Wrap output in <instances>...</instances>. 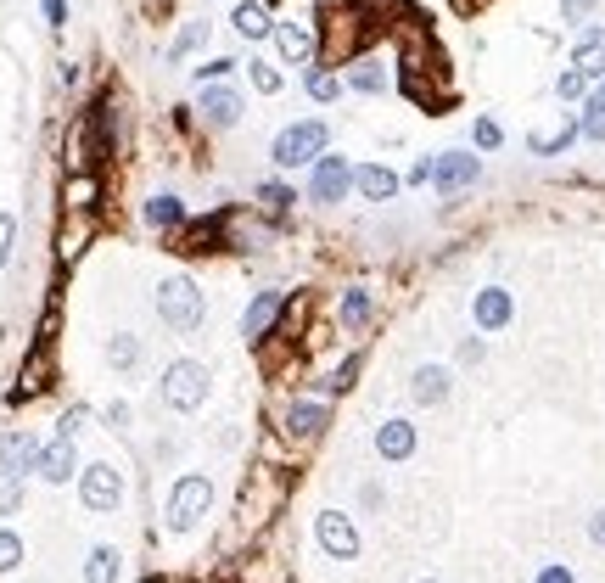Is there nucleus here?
Segmentation results:
<instances>
[{"mask_svg":"<svg viewBox=\"0 0 605 583\" xmlns=\"http://www.w3.org/2000/svg\"><path fill=\"white\" fill-rule=\"evenodd\" d=\"M589 544H600V550H605V505L589 516Z\"/></svg>","mask_w":605,"mask_h":583,"instance_id":"nucleus-47","label":"nucleus"},{"mask_svg":"<svg viewBox=\"0 0 605 583\" xmlns=\"http://www.w3.org/2000/svg\"><path fill=\"white\" fill-rule=\"evenodd\" d=\"M538 583H577V578H572L566 561H544V567H538Z\"/></svg>","mask_w":605,"mask_h":583,"instance_id":"nucleus-43","label":"nucleus"},{"mask_svg":"<svg viewBox=\"0 0 605 583\" xmlns=\"http://www.w3.org/2000/svg\"><path fill=\"white\" fill-rule=\"evenodd\" d=\"M589 12H594V0H561V17H566V23H583ZM583 29H589V23H583Z\"/></svg>","mask_w":605,"mask_h":583,"instance_id":"nucleus-44","label":"nucleus"},{"mask_svg":"<svg viewBox=\"0 0 605 583\" xmlns=\"http://www.w3.org/2000/svg\"><path fill=\"white\" fill-rule=\"evenodd\" d=\"M202 45H208V23H202V17L180 23V34L169 40V68H180V62L191 57V51H202Z\"/></svg>","mask_w":605,"mask_h":583,"instance_id":"nucleus-28","label":"nucleus"},{"mask_svg":"<svg viewBox=\"0 0 605 583\" xmlns=\"http://www.w3.org/2000/svg\"><path fill=\"white\" fill-rule=\"evenodd\" d=\"M34 471H40L45 483H57V488L68 483L73 471H79V449H73V438H62V432H57L51 443H40V460H34Z\"/></svg>","mask_w":605,"mask_h":583,"instance_id":"nucleus-17","label":"nucleus"},{"mask_svg":"<svg viewBox=\"0 0 605 583\" xmlns=\"http://www.w3.org/2000/svg\"><path fill=\"white\" fill-rule=\"evenodd\" d=\"M572 68L583 73V79H594V85L605 79V29H600V23L577 29V40H572Z\"/></svg>","mask_w":605,"mask_h":583,"instance_id":"nucleus-19","label":"nucleus"},{"mask_svg":"<svg viewBox=\"0 0 605 583\" xmlns=\"http://www.w3.org/2000/svg\"><path fill=\"white\" fill-rule=\"evenodd\" d=\"M34 460H40V438H34V432H23V427L0 432V471H12V477H29Z\"/></svg>","mask_w":605,"mask_h":583,"instance_id":"nucleus-18","label":"nucleus"},{"mask_svg":"<svg viewBox=\"0 0 605 583\" xmlns=\"http://www.w3.org/2000/svg\"><path fill=\"white\" fill-rule=\"evenodd\" d=\"M292 202H297V191H292L286 180H258V208H264L269 219L292 214Z\"/></svg>","mask_w":605,"mask_h":583,"instance_id":"nucleus-29","label":"nucleus"},{"mask_svg":"<svg viewBox=\"0 0 605 583\" xmlns=\"http://www.w3.org/2000/svg\"><path fill=\"white\" fill-rule=\"evenodd\" d=\"M577 135L594 146H605V79L583 96V113H577Z\"/></svg>","mask_w":605,"mask_h":583,"instance_id":"nucleus-26","label":"nucleus"},{"mask_svg":"<svg viewBox=\"0 0 605 583\" xmlns=\"http://www.w3.org/2000/svg\"><path fill=\"white\" fill-rule=\"evenodd\" d=\"M303 191H309L314 208H337V202H348V191H353V163H348V157H337V152H325L320 163L309 169Z\"/></svg>","mask_w":605,"mask_h":583,"instance_id":"nucleus-5","label":"nucleus"},{"mask_svg":"<svg viewBox=\"0 0 605 583\" xmlns=\"http://www.w3.org/2000/svg\"><path fill=\"white\" fill-rule=\"evenodd\" d=\"M353 191L365 202H393L398 191H404V180H398L387 163H359V169H353Z\"/></svg>","mask_w":605,"mask_h":583,"instance_id":"nucleus-21","label":"nucleus"},{"mask_svg":"<svg viewBox=\"0 0 605 583\" xmlns=\"http://www.w3.org/2000/svg\"><path fill=\"white\" fill-rule=\"evenodd\" d=\"M471 141H477V152H499V146H505V129L493 124V118H477V124H471Z\"/></svg>","mask_w":605,"mask_h":583,"instance_id":"nucleus-35","label":"nucleus"},{"mask_svg":"<svg viewBox=\"0 0 605 583\" xmlns=\"http://www.w3.org/2000/svg\"><path fill=\"white\" fill-rule=\"evenodd\" d=\"M101 421H107V427H113V432H124L129 421H135V410H129L124 399H113V404H107V410H101Z\"/></svg>","mask_w":605,"mask_h":583,"instance_id":"nucleus-42","label":"nucleus"},{"mask_svg":"<svg viewBox=\"0 0 605 583\" xmlns=\"http://www.w3.org/2000/svg\"><path fill=\"white\" fill-rule=\"evenodd\" d=\"M230 29H236L241 40H269V34H275V17H269L264 0H241L236 17H230Z\"/></svg>","mask_w":605,"mask_h":583,"instance_id":"nucleus-23","label":"nucleus"},{"mask_svg":"<svg viewBox=\"0 0 605 583\" xmlns=\"http://www.w3.org/2000/svg\"><path fill=\"white\" fill-rule=\"evenodd\" d=\"M79 505H85V511H96V516L118 511V505H124V471L107 466V460L85 466V471H79Z\"/></svg>","mask_w":605,"mask_h":583,"instance_id":"nucleus-6","label":"nucleus"},{"mask_svg":"<svg viewBox=\"0 0 605 583\" xmlns=\"http://www.w3.org/2000/svg\"><path fill=\"white\" fill-rule=\"evenodd\" d=\"M454 393V370L437 365V359H426V365L409 370V399L421 404V410H437V404H449Z\"/></svg>","mask_w":605,"mask_h":583,"instance_id":"nucleus-11","label":"nucleus"},{"mask_svg":"<svg viewBox=\"0 0 605 583\" xmlns=\"http://www.w3.org/2000/svg\"><path fill=\"white\" fill-rule=\"evenodd\" d=\"M17 567H23V539L12 527H0V572H17Z\"/></svg>","mask_w":605,"mask_h":583,"instance_id":"nucleus-36","label":"nucleus"},{"mask_svg":"<svg viewBox=\"0 0 605 583\" xmlns=\"http://www.w3.org/2000/svg\"><path fill=\"white\" fill-rule=\"evenodd\" d=\"M85 427H90V410L85 404H68V410H62V438H79Z\"/></svg>","mask_w":605,"mask_h":583,"instance_id":"nucleus-39","label":"nucleus"},{"mask_svg":"<svg viewBox=\"0 0 605 583\" xmlns=\"http://www.w3.org/2000/svg\"><path fill=\"white\" fill-rule=\"evenodd\" d=\"M23 511V477L0 471V516H17Z\"/></svg>","mask_w":605,"mask_h":583,"instance_id":"nucleus-33","label":"nucleus"},{"mask_svg":"<svg viewBox=\"0 0 605 583\" xmlns=\"http://www.w3.org/2000/svg\"><path fill=\"white\" fill-rule=\"evenodd\" d=\"M247 79H253L258 96H275V90H281V68H275V62H264V57L247 62Z\"/></svg>","mask_w":605,"mask_h":583,"instance_id":"nucleus-31","label":"nucleus"},{"mask_svg":"<svg viewBox=\"0 0 605 583\" xmlns=\"http://www.w3.org/2000/svg\"><path fill=\"white\" fill-rule=\"evenodd\" d=\"M230 68H236L230 57H202L197 68H191V79H197V85H219V79H230Z\"/></svg>","mask_w":605,"mask_h":583,"instance_id":"nucleus-34","label":"nucleus"},{"mask_svg":"<svg viewBox=\"0 0 605 583\" xmlns=\"http://www.w3.org/2000/svg\"><path fill=\"white\" fill-rule=\"evenodd\" d=\"M68 202H73V208H96V180H90V174H85V180H73Z\"/></svg>","mask_w":605,"mask_h":583,"instance_id":"nucleus-41","label":"nucleus"},{"mask_svg":"<svg viewBox=\"0 0 605 583\" xmlns=\"http://www.w3.org/2000/svg\"><path fill=\"white\" fill-rule=\"evenodd\" d=\"M118 572H124L118 550L113 544H96V550L85 555V567H79V583H118Z\"/></svg>","mask_w":605,"mask_h":583,"instance_id":"nucleus-27","label":"nucleus"},{"mask_svg":"<svg viewBox=\"0 0 605 583\" xmlns=\"http://www.w3.org/2000/svg\"><path fill=\"white\" fill-rule=\"evenodd\" d=\"M152 309H157V320H163L174 337H197L202 320H208V292H202L191 275H163V281H157Z\"/></svg>","mask_w":605,"mask_h":583,"instance_id":"nucleus-1","label":"nucleus"},{"mask_svg":"<svg viewBox=\"0 0 605 583\" xmlns=\"http://www.w3.org/2000/svg\"><path fill=\"white\" fill-rule=\"evenodd\" d=\"M454 359H460L465 370L482 365V359H488V342H482V337H460V354H454Z\"/></svg>","mask_w":605,"mask_h":583,"instance_id":"nucleus-40","label":"nucleus"},{"mask_svg":"<svg viewBox=\"0 0 605 583\" xmlns=\"http://www.w3.org/2000/svg\"><path fill=\"white\" fill-rule=\"evenodd\" d=\"M572 141H577V118L572 113L555 118V124L527 129V152H533V157H561V152H572Z\"/></svg>","mask_w":605,"mask_h":583,"instance_id":"nucleus-20","label":"nucleus"},{"mask_svg":"<svg viewBox=\"0 0 605 583\" xmlns=\"http://www.w3.org/2000/svg\"><path fill=\"white\" fill-rule=\"evenodd\" d=\"M314 539H320V550L331 561H353L359 555V527H353L348 511H320L314 516Z\"/></svg>","mask_w":605,"mask_h":583,"instance_id":"nucleus-10","label":"nucleus"},{"mask_svg":"<svg viewBox=\"0 0 605 583\" xmlns=\"http://www.w3.org/2000/svg\"><path fill=\"white\" fill-rule=\"evenodd\" d=\"M471 320H477L482 337L505 331L510 320H516V298H510V286H482L477 298H471Z\"/></svg>","mask_w":605,"mask_h":583,"instance_id":"nucleus-12","label":"nucleus"},{"mask_svg":"<svg viewBox=\"0 0 605 583\" xmlns=\"http://www.w3.org/2000/svg\"><path fill=\"white\" fill-rule=\"evenodd\" d=\"M421 583H437V578H421Z\"/></svg>","mask_w":605,"mask_h":583,"instance_id":"nucleus-48","label":"nucleus"},{"mask_svg":"<svg viewBox=\"0 0 605 583\" xmlns=\"http://www.w3.org/2000/svg\"><path fill=\"white\" fill-rule=\"evenodd\" d=\"M555 96H561V101H583V96H589V79H583L577 68H566L561 79H555Z\"/></svg>","mask_w":605,"mask_h":583,"instance_id":"nucleus-37","label":"nucleus"},{"mask_svg":"<svg viewBox=\"0 0 605 583\" xmlns=\"http://www.w3.org/2000/svg\"><path fill=\"white\" fill-rule=\"evenodd\" d=\"M12 253H17V219H12V214H0V270L12 264Z\"/></svg>","mask_w":605,"mask_h":583,"instance_id":"nucleus-38","label":"nucleus"},{"mask_svg":"<svg viewBox=\"0 0 605 583\" xmlns=\"http://www.w3.org/2000/svg\"><path fill=\"white\" fill-rule=\"evenodd\" d=\"M303 90H309L314 101H337V96H342V73H331V68H309Z\"/></svg>","mask_w":605,"mask_h":583,"instance_id":"nucleus-30","label":"nucleus"},{"mask_svg":"<svg viewBox=\"0 0 605 583\" xmlns=\"http://www.w3.org/2000/svg\"><path fill=\"white\" fill-rule=\"evenodd\" d=\"M275 51H281V62L303 68V62H314L320 40H314V29L303 23V17H286V23H275Z\"/></svg>","mask_w":605,"mask_h":583,"instance_id":"nucleus-15","label":"nucleus"},{"mask_svg":"<svg viewBox=\"0 0 605 583\" xmlns=\"http://www.w3.org/2000/svg\"><path fill=\"white\" fill-rule=\"evenodd\" d=\"M281 427H286V438H292V443H314L325 427H331V404L292 399V404H286V415H281Z\"/></svg>","mask_w":605,"mask_h":583,"instance_id":"nucleus-13","label":"nucleus"},{"mask_svg":"<svg viewBox=\"0 0 605 583\" xmlns=\"http://www.w3.org/2000/svg\"><path fill=\"white\" fill-rule=\"evenodd\" d=\"M415 421H404V415H387V421H381L376 427V455L387 460V466H404L409 455H415Z\"/></svg>","mask_w":605,"mask_h":583,"instance_id":"nucleus-14","label":"nucleus"},{"mask_svg":"<svg viewBox=\"0 0 605 583\" xmlns=\"http://www.w3.org/2000/svg\"><path fill=\"white\" fill-rule=\"evenodd\" d=\"M197 113H202V124L213 129V135H230V129L241 124V113H247V96H241L236 85H202V96H197Z\"/></svg>","mask_w":605,"mask_h":583,"instance_id":"nucleus-7","label":"nucleus"},{"mask_svg":"<svg viewBox=\"0 0 605 583\" xmlns=\"http://www.w3.org/2000/svg\"><path fill=\"white\" fill-rule=\"evenodd\" d=\"M286 314V292H275V286H264V292H253V303L241 309V337L253 342H269L275 337V320Z\"/></svg>","mask_w":605,"mask_h":583,"instance_id":"nucleus-9","label":"nucleus"},{"mask_svg":"<svg viewBox=\"0 0 605 583\" xmlns=\"http://www.w3.org/2000/svg\"><path fill=\"white\" fill-rule=\"evenodd\" d=\"M337 320H342L348 337H359V331L376 320V292H370V286H348V292L337 298Z\"/></svg>","mask_w":605,"mask_h":583,"instance_id":"nucleus-22","label":"nucleus"},{"mask_svg":"<svg viewBox=\"0 0 605 583\" xmlns=\"http://www.w3.org/2000/svg\"><path fill=\"white\" fill-rule=\"evenodd\" d=\"M40 12H45L51 29H62V23H68V0H40Z\"/></svg>","mask_w":605,"mask_h":583,"instance_id":"nucleus-45","label":"nucleus"},{"mask_svg":"<svg viewBox=\"0 0 605 583\" xmlns=\"http://www.w3.org/2000/svg\"><path fill=\"white\" fill-rule=\"evenodd\" d=\"M141 359H146V348H141V337H135V331H113V337H107V365H113L118 376H135V370H141Z\"/></svg>","mask_w":605,"mask_h":583,"instance_id":"nucleus-25","label":"nucleus"},{"mask_svg":"<svg viewBox=\"0 0 605 583\" xmlns=\"http://www.w3.org/2000/svg\"><path fill=\"white\" fill-rule=\"evenodd\" d=\"M141 219L152 230H180L185 225V202L174 197V191H152V197H146V208H141Z\"/></svg>","mask_w":605,"mask_h":583,"instance_id":"nucleus-24","label":"nucleus"},{"mask_svg":"<svg viewBox=\"0 0 605 583\" xmlns=\"http://www.w3.org/2000/svg\"><path fill=\"white\" fill-rule=\"evenodd\" d=\"M325 152H331V124H325V118H297V124H286L281 135L269 141L275 169H314Z\"/></svg>","mask_w":605,"mask_h":583,"instance_id":"nucleus-3","label":"nucleus"},{"mask_svg":"<svg viewBox=\"0 0 605 583\" xmlns=\"http://www.w3.org/2000/svg\"><path fill=\"white\" fill-rule=\"evenodd\" d=\"M359 370H365V359H359V354H348V359H342V365L337 370H331V376H325V393H348V387H353V376H359Z\"/></svg>","mask_w":605,"mask_h":583,"instance_id":"nucleus-32","label":"nucleus"},{"mask_svg":"<svg viewBox=\"0 0 605 583\" xmlns=\"http://www.w3.org/2000/svg\"><path fill=\"white\" fill-rule=\"evenodd\" d=\"M404 180H409V185H432V157H415Z\"/></svg>","mask_w":605,"mask_h":583,"instance_id":"nucleus-46","label":"nucleus"},{"mask_svg":"<svg viewBox=\"0 0 605 583\" xmlns=\"http://www.w3.org/2000/svg\"><path fill=\"white\" fill-rule=\"evenodd\" d=\"M208 393H213V370L202 359H169L163 376H157V399L174 415H197L208 404Z\"/></svg>","mask_w":605,"mask_h":583,"instance_id":"nucleus-2","label":"nucleus"},{"mask_svg":"<svg viewBox=\"0 0 605 583\" xmlns=\"http://www.w3.org/2000/svg\"><path fill=\"white\" fill-rule=\"evenodd\" d=\"M482 180V157L477 152H437L432 157V185H437V197H460V191H471V185Z\"/></svg>","mask_w":605,"mask_h":583,"instance_id":"nucleus-8","label":"nucleus"},{"mask_svg":"<svg viewBox=\"0 0 605 583\" xmlns=\"http://www.w3.org/2000/svg\"><path fill=\"white\" fill-rule=\"evenodd\" d=\"M342 85L359 90V96H387L393 90V68H387V57H353L348 73H342Z\"/></svg>","mask_w":605,"mask_h":583,"instance_id":"nucleus-16","label":"nucleus"},{"mask_svg":"<svg viewBox=\"0 0 605 583\" xmlns=\"http://www.w3.org/2000/svg\"><path fill=\"white\" fill-rule=\"evenodd\" d=\"M208 511H213V477L208 471H185L169 488V516L163 522H169V533H191Z\"/></svg>","mask_w":605,"mask_h":583,"instance_id":"nucleus-4","label":"nucleus"}]
</instances>
